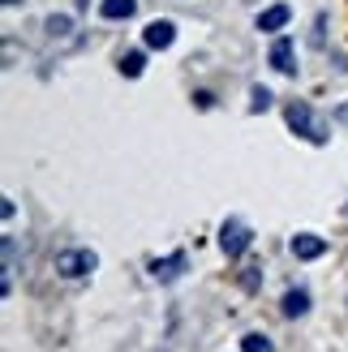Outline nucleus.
Segmentation results:
<instances>
[{
	"instance_id": "obj_12",
	"label": "nucleus",
	"mask_w": 348,
	"mask_h": 352,
	"mask_svg": "<svg viewBox=\"0 0 348 352\" xmlns=\"http://www.w3.org/2000/svg\"><path fill=\"white\" fill-rule=\"evenodd\" d=\"M241 348H246V352H275V344L267 336H258V331H250V336L241 340Z\"/></svg>"
},
{
	"instance_id": "obj_4",
	"label": "nucleus",
	"mask_w": 348,
	"mask_h": 352,
	"mask_svg": "<svg viewBox=\"0 0 348 352\" xmlns=\"http://www.w3.org/2000/svg\"><path fill=\"white\" fill-rule=\"evenodd\" d=\"M288 250H292V258L314 262V258H323V254H327V241H323V236H314V232H297Z\"/></svg>"
},
{
	"instance_id": "obj_5",
	"label": "nucleus",
	"mask_w": 348,
	"mask_h": 352,
	"mask_svg": "<svg viewBox=\"0 0 348 352\" xmlns=\"http://www.w3.org/2000/svg\"><path fill=\"white\" fill-rule=\"evenodd\" d=\"M271 69L275 74H297V47H292V39H275L271 43Z\"/></svg>"
},
{
	"instance_id": "obj_8",
	"label": "nucleus",
	"mask_w": 348,
	"mask_h": 352,
	"mask_svg": "<svg viewBox=\"0 0 348 352\" xmlns=\"http://www.w3.org/2000/svg\"><path fill=\"white\" fill-rule=\"evenodd\" d=\"M288 17H292L288 5H271L267 13H258V30H284V26H288Z\"/></svg>"
},
{
	"instance_id": "obj_3",
	"label": "nucleus",
	"mask_w": 348,
	"mask_h": 352,
	"mask_svg": "<svg viewBox=\"0 0 348 352\" xmlns=\"http://www.w3.org/2000/svg\"><path fill=\"white\" fill-rule=\"evenodd\" d=\"M250 241H254V232L241 219H224V228H219V245H224V254L228 258H241L250 250Z\"/></svg>"
},
{
	"instance_id": "obj_14",
	"label": "nucleus",
	"mask_w": 348,
	"mask_h": 352,
	"mask_svg": "<svg viewBox=\"0 0 348 352\" xmlns=\"http://www.w3.org/2000/svg\"><path fill=\"white\" fill-rule=\"evenodd\" d=\"M17 271V245H13V236H5V275H13Z\"/></svg>"
},
{
	"instance_id": "obj_7",
	"label": "nucleus",
	"mask_w": 348,
	"mask_h": 352,
	"mask_svg": "<svg viewBox=\"0 0 348 352\" xmlns=\"http://www.w3.org/2000/svg\"><path fill=\"white\" fill-rule=\"evenodd\" d=\"M185 262H189V258H185L181 250L172 254V258H155V262H151V275H155V279H164V284H168V279H177V275L185 271Z\"/></svg>"
},
{
	"instance_id": "obj_15",
	"label": "nucleus",
	"mask_w": 348,
	"mask_h": 352,
	"mask_svg": "<svg viewBox=\"0 0 348 352\" xmlns=\"http://www.w3.org/2000/svg\"><path fill=\"white\" fill-rule=\"evenodd\" d=\"M47 30L52 34H69V17H47Z\"/></svg>"
},
{
	"instance_id": "obj_9",
	"label": "nucleus",
	"mask_w": 348,
	"mask_h": 352,
	"mask_svg": "<svg viewBox=\"0 0 348 352\" xmlns=\"http://www.w3.org/2000/svg\"><path fill=\"white\" fill-rule=\"evenodd\" d=\"M284 314H288V318H301V314H309V292H305V288H288V292H284Z\"/></svg>"
},
{
	"instance_id": "obj_2",
	"label": "nucleus",
	"mask_w": 348,
	"mask_h": 352,
	"mask_svg": "<svg viewBox=\"0 0 348 352\" xmlns=\"http://www.w3.org/2000/svg\"><path fill=\"white\" fill-rule=\"evenodd\" d=\"M99 267V254L95 250H61L56 254V271L65 279H78V275H91Z\"/></svg>"
},
{
	"instance_id": "obj_11",
	"label": "nucleus",
	"mask_w": 348,
	"mask_h": 352,
	"mask_svg": "<svg viewBox=\"0 0 348 352\" xmlns=\"http://www.w3.org/2000/svg\"><path fill=\"white\" fill-rule=\"evenodd\" d=\"M142 69H146V56H142V52H125V56H120V74H125V78H138Z\"/></svg>"
},
{
	"instance_id": "obj_13",
	"label": "nucleus",
	"mask_w": 348,
	"mask_h": 352,
	"mask_svg": "<svg viewBox=\"0 0 348 352\" xmlns=\"http://www.w3.org/2000/svg\"><path fill=\"white\" fill-rule=\"evenodd\" d=\"M250 112H267L271 108V91H267V86H254V91H250Z\"/></svg>"
},
{
	"instance_id": "obj_1",
	"label": "nucleus",
	"mask_w": 348,
	"mask_h": 352,
	"mask_svg": "<svg viewBox=\"0 0 348 352\" xmlns=\"http://www.w3.org/2000/svg\"><path fill=\"white\" fill-rule=\"evenodd\" d=\"M284 116H288V129H292V133H301L305 142H314V146H323V142H327V125L314 116V108H309V103L292 99L288 108H284Z\"/></svg>"
},
{
	"instance_id": "obj_10",
	"label": "nucleus",
	"mask_w": 348,
	"mask_h": 352,
	"mask_svg": "<svg viewBox=\"0 0 348 352\" xmlns=\"http://www.w3.org/2000/svg\"><path fill=\"white\" fill-rule=\"evenodd\" d=\"M99 13L108 17V22H120V17H133L138 13V0H103Z\"/></svg>"
},
{
	"instance_id": "obj_6",
	"label": "nucleus",
	"mask_w": 348,
	"mask_h": 352,
	"mask_svg": "<svg viewBox=\"0 0 348 352\" xmlns=\"http://www.w3.org/2000/svg\"><path fill=\"white\" fill-rule=\"evenodd\" d=\"M142 39H146V47L164 52V47H172V39H177V26H172L168 17H155V22L142 30Z\"/></svg>"
}]
</instances>
